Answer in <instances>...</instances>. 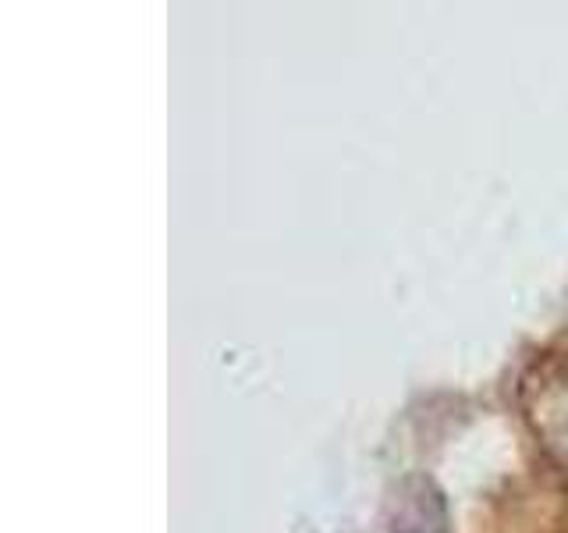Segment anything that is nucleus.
Wrapping results in <instances>:
<instances>
[]
</instances>
